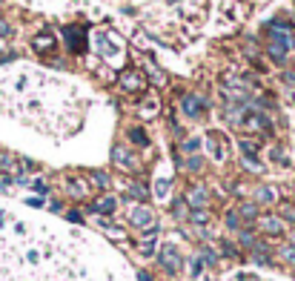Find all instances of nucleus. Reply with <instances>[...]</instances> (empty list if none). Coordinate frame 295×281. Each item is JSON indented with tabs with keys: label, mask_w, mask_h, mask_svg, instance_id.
Instances as JSON below:
<instances>
[{
	"label": "nucleus",
	"mask_w": 295,
	"mask_h": 281,
	"mask_svg": "<svg viewBox=\"0 0 295 281\" xmlns=\"http://www.w3.org/2000/svg\"><path fill=\"white\" fill-rule=\"evenodd\" d=\"M158 261H161V267L166 272H178L181 270V253L175 244H163L161 253H158Z\"/></svg>",
	"instance_id": "nucleus-1"
},
{
	"label": "nucleus",
	"mask_w": 295,
	"mask_h": 281,
	"mask_svg": "<svg viewBox=\"0 0 295 281\" xmlns=\"http://www.w3.org/2000/svg\"><path fill=\"white\" fill-rule=\"evenodd\" d=\"M129 221H132V227L146 229V227L155 224V212L149 210V207H132V210H129Z\"/></svg>",
	"instance_id": "nucleus-2"
},
{
	"label": "nucleus",
	"mask_w": 295,
	"mask_h": 281,
	"mask_svg": "<svg viewBox=\"0 0 295 281\" xmlns=\"http://www.w3.org/2000/svg\"><path fill=\"white\" fill-rule=\"evenodd\" d=\"M241 121H244V126H250V129H267V123H269L267 115L258 112V109H244Z\"/></svg>",
	"instance_id": "nucleus-3"
},
{
	"label": "nucleus",
	"mask_w": 295,
	"mask_h": 281,
	"mask_svg": "<svg viewBox=\"0 0 295 281\" xmlns=\"http://www.w3.org/2000/svg\"><path fill=\"white\" fill-rule=\"evenodd\" d=\"M181 106H184V112H187L189 118H198V115L204 112V101L195 98V95H187L184 101H181Z\"/></svg>",
	"instance_id": "nucleus-4"
},
{
	"label": "nucleus",
	"mask_w": 295,
	"mask_h": 281,
	"mask_svg": "<svg viewBox=\"0 0 295 281\" xmlns=\"http://www.w3.org/2000/svg\"><path fill=\"white\" fill-rule=\"evenodd\" d=\"M121 83H124L126 92H141V89L146 86V80H143L138 72H126L124 78H121Z\"/></svg>",
	"instance_id": "nucleus-5"
},
{
	"label": "nucleus",
	"mask_w": 295,
	"mask_h": 281,
	"mask_svg": "<svg viewBox=\"0 0 295 281\" xmlns=\"http://www.w3.org/2000/svg\"><path fill=\"white\" fill-rule=\"evenodd\" d=\"M66 190H69V195H75V198H86L89 184H86V178H69V181H66Z\"/></svg>",
	"instance_id": "nucleus-6"
},
{
	"label": "nucleus",
	"mask_w": 295,
	"mask_h": 281,
	"mask_svg": "<svg viewBox=\"0 0 295 281\" xmlns=\"http://www.w3.org/2000/svg\"><path fill=\"white\" fill-rule=\"evenodd\" d=\"M115 207H117V201L112 198V195H103V198H98V201L92 204V210L100 212V215H112V212H115Z\"/></svg>",
	"instance_id": "nucleus-7"
},
{
	"label": "nucleus",
	"mask_w": 295,
	"mask_h": 281,
	"mask_svg": "<svg viewBox=\"0 0 295 281\" xmlns=\"http://www.w3.org/2000/svg\"><path fill=\"white\" fill-rule=\"evenodd\" d=\"M269 55H272V61L275 63L286 61V43L281 40V37H272V40H269Z\"/></svg>",
	"instance_id": "nucleus-8"
},
{
	"label": "nucleus",
	"mask_w": 295,
	"mask_h": 281,
	"mask_svg": "<svg viewBox=\"0 0 295 281\" xmlns=\"http://www.w3.org/2000/svg\"><path fill=\"white\" fill-rule=\"evenodd\" d=\"M112 158H115V164H117V167L132 169V155L126 152V147H115V152H112Z\"/></svg>",
	"instance_id": "nucleus-9"
},
{
	"label": "nucleus",
	"mask_w": 295,
	"mask_h": 281,
	"mask_svg": "<svg viewBox=\"0 0 295 281\" xmlns=\"http://www.w3.org/2000/svg\"><path fill=\"white\" fill-rule=\"evenodd\" d=\"M81 32H83V29H78V26H69L66 32H63V35L69 37V49H72V52H83V43L78 40V35H81Z\"/></svg>",
	"instance_id": "nucleus-10"
},
{
	"label": "nucleus",
	"mask_w": 295,
	"mask_h": 281,
	"mask_svg": "<svg viewBox=\"0 0 295 281\" xmlns=\"http://www.w3.org/2000/svg\"><path fill=\"white\" fill-rule=\"evenodd\" d=\"M187 201L192 204L195 210H198V207H204V204H206V190H204V186H192V190H189V198H187Z\"/></svg>",
	"instance_id": "nucleus-11"
},
{
	"label": "nucleus",
	"mask_w": 295,
	"mask_h": 281,
	"mask_svg": "<svg viewBox=\"0 0 295 281\" xmlns=\"http://www.w3.org/2000/svg\"><path fill=\"white\" fill-rule=\"evenodd\" d=\"M261 229H264V232H272V236H281V221L278 218H261Z\"/></svg>",
	"instance_id": "nucleus-12"
},
{
	"label": "nucleus",
	"mask_w": 295,
	"mask_h": 281,
	"mask_svg": "<svg viewBox=\"0 0 295 281\" xmlns=\"http://www.w3.org/2000/svg\"><path fill=\"white\" fill-rule=\"evenodd\" d=\"M255 212H258V207H255V204H241L238 215H241L244 221H255Z\"/></svg>",
	"instance_id": "nucleus-13"
},
{
	"label": "nucleus",
	"mask_w": 295,
	"mask_h": 281,
	"mask_svg": "<svg viewBox=\"0 0 295 281\" xmlns=\"http://www.w3.org/2000/svg\"><path fill=\"white\" fill-rule=\"evenodd\" d=\"M258 201L261 204H272L275 201V190H272V186H261L258 190Z\"/></svg>",
	"instance_id": "nucleus-14"
},
{
	"label": "nucleus",
	"mask_w": 295,
	"mask_h": 281,
	"mask_svg": "<svg viewBox=\"0 0 295 281\" xmlns=\"http://www.w3.org/2000/svg\"><path fill=\"white\" fill-rule=\"evenodd\" d=\"M52 46H54V40L49 35H43V37L37 35L35 37V49H37V52H46V49H52Z\"/></svg>",
	"instance_id": "nucleus-15"
},
{
	"label": "nucleus",
	"mask_w": 295,
	"mask_h": 281,
	"mask_svg": "<svg viewBox=\"0 0 295 281\" xmlns=\"http://www.w3.org/2000/svg\"><path fill=\"white\" fill-rule=\"evenodd\" d=\"M129 138L135 140V144H141V147H146L149 140H146V135H143V129H129Z\"/></svg>",
	"instance_id": "nucleus-16"
},
{
	"label": "nucleus",
	"mask_w": 295,
	"mask_h": 281,
	"mask_svg": "<svg viewBox=\"0 0 295 281\" xmlns=\"http://www.w3.org/2000/svg\"><path fill=\"white\" fill-rule=\"evenodd\" d=\"M92 178H95V184H98V186H109V175H106V172L95 169V172H92Z\"/></svg>",
	"instance_id": "nucleus-17"
},
{
	"label": "nucleus",
	"mask_w": 295,
	"mask_h": 281,
	"mask_svg": "<svg viewBox=\"0 0 295 281\" xmlns=\"http://www.w3.org/2000/svg\"><path fill=\"white\" fill-rule=\"evenodd\" d=\"M281 258L289 261V264H295V247H284V250H281Z\"/></svg>",
	"instance_id": "nucleus-18"
},
{
	"label": "nucleus",
	"mask_w": 295,
	"mask_h": 281,
	"mask_svg": "<svg viewBox=\"0 0 295 281\" xmlns=\"http://www.w3.org/2000/svg\"><path fill=\"white\" fill-rule=\"evenodd\" d=\"M241 244H244V247H250V250H252V247H255V236L244 229V232H241Z\"/></svg>",
	"instance_id": "nucleus-19"
},
{
	"label": "nucleus",
	"mask_w": 295,
	"mask_h": 281,
	"mask_svg": "<svg viewBox=\"0 0 295 281\" xmlns=\"http://www.w3.org/2000/svg\"><path fill=\"white\" fill-rule=\"evenodd\" d=\"M226 224H229L232 229H238L241 227V215H238V212H229V215H226Z\"/></svg>",
	"instance_id": "nucleus-20"
},
{
	"label": "nucleus",
	"mask_w": 295,
	"mask_h": 281,
	"mask_svg": "<svg viewBox=\"0 0 295 281\" xmlns=\"http://www.w3.org/2000/svg\"><path fill=\"white\" fill-rule=\"evenodd\" d=\"M132 195H135V198H141V201H143V198H146V195H149V193H146V186H143V184H132Z\"/></svg>",
	"instance_id": "nucleus-21"
},
{
	"label": "nucleus",
	"mask_w": 295,
	"mask_h": 281,
	"mask_svg": "<svg viewBox=\"0 0 295 281\" xmlns=\"http://www.w3.org/2000/svg\"><path fill=\"white\" fill-rule=\"evenodd\" d=\"M281 218L292 221V224H295V210H292V207H284V210H281Z\"/></svg>",
	"instance_id": "nucleus-22"
},
{
	"label": "nucleus",
	"mask_w": 295,
	"mask_h": 281,
	"mask_svg": "<svg viewBox=\"0 0 295 281\" xmlns=\"http://www.w3.org/2000/svg\"><path fill=\"white\" fill-rule=\"evenodd\" d=\"M192 221H195V224H206V212H192Z\"/></svg>",
	"instance_id": "nucleus-23"
},
{
	"label": "nucleus",
	"mask_w": 295,
	"mask_h": 281,
	"mask_svg": "<svg viewBox=\"0 0 295 281\" xmlns=\"http://www.w3.org/2000/svg\"><path fill=\"white\" fill-rule=\"evenodd\" d=\"M12 35V26L9 23H3V20H0V37H9Z\"/></svg>",
	"instance_id": "nucleus-24"
},
{
	"label": "nucleus",
	"mask_w": 295,
	"mask_h": 281,
	"mask_svg": "<svg viewBox=\"0 0 295 281\" xmlns=\"http://www.w3.org/2000/svg\"><path fill=\"white\" fill-rule=\"evenodd\" d=\"M166 190H169V181H161V184H158V193H155V195H161V198H163V195H166Z\"/></svg>",
	"instance_id": "nucleus-25"
},
{
	"label": "nucleus",
	"mask_w": 295,
	"mask_h": 281,
	"mask_svg": "<svg viewBox=\"0 0 295 281\" xmlns=\"http://www.w3.org/2000/svg\"><path fill=\"white\" fill-rule=\"evenodd\" d=\"M198 147H201V140H198V138H195V140H189V144H187V150H189V152H195Z\"/></svg>",
	"instance_id": "nucleus-26"
}]
</instances>
